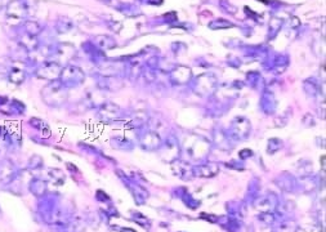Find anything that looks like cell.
<instances>
[{"mask_svg": "<svg viewBox=\"0 0 326 232\" xmlns=\"http://www.w3.org/2000/svg\"><path fill=\"white\" fill-rule=\"evenodd\" d=\"M42 97L44 99V102L51 107H58L62 103H65L66 98H67V93H66L65 85L61 82L53 80V83L46 85L42 89Z\"/></svg>", "mask_w": 326, "mask_h": 232, "instance_id": "6da1fadb", "label": "cell"}, {"mask_svg": "<svg viewBox=\"0 0 326 232\" xmlns=\"http://www.w3.org/2000/svg\"><path fill=\"white\" fill-rule=\"evenodd\" d=\"M26 6L21 0H12L7 6V21L9 25H18L26 17Z\"/></svg>", "mask_w": 326, "mask_h": 232, "instance_id": "7a4b0ae2", "label": "cell"}, {"mask_svg": "<svg viewBox=\"0 0 326 232\" xmlns=\"http://www.w3.org/2000/svg\"><path fill=\"white\" fill-rule=\"evenodd\" d=\"M17 176V169L16 165L9 160L4 158L0 160V183L9 184Z\"/></svg>", "mask_w": 326, "mask_h": 232, "instance_id": "3957f363", "label": "cell"}, {"mask_svg": "<svg viewBox=\"0 0 326 232\" xmlns=\"http://www.w3.org/2000/svg\"><path fill=\"white\" fill-rule=\"evenodd\" d=\"M61 83H62L63 85L67 84L68 87L70 85H74V84H79V83L83 82V72L79 70L77 67H71V66H68V67L66 68H62V71H61Z\"/></svg>", "mask_w": 326, "mask_h": 232, "instance_id": "277c9868", "label": "cell"}, {"mask_svg": "<svg viewBox=\"0 0 326 232\" xmlns=\"http://www.w3.org/2000/svg\"><path fill=\"white\" fill-rule=\"evenodd\" d=\"M61 71H62V68L60 67V65H57V63H47V65L42 66L37 70L36 75L39 78H42V79L56 80L57 78H60Z\"/></svg>", "mask_w": 326, "mask_h": 232, "instance_id": "5b68a950", "label": "cell"}, {"mask_svg": "<svg viewBox=\"0 0 326 232\" xmlns=\"http://www.w3.org/2000/svg\"><path fill=\"white\" fill-rule=\"evenodd\" d=\"M26 79V74L25 71L22 68L17 67V66H13L11 67L8 72V80L14 85H21Z\"/></svg>", "mask_w": 326, "mask_h": 232, "instance_id": "8992f818", "label": "cell"}, {"mask_svg": "<svg viewBox=\"0 0 326 232\" xmlns=\"http://www.w3.org/2000/svg\"><path fill=\"white\" fill-rule=\"evenodd\" d=\"M23 27H25V31L27 32V35H30V36H35V35H37L42 31V26L37 22H35V21H26V22L23 23Z\"/></svg>", "mask_w": 326, "mask_h": 232, "instance_id": "52a82bcc", "label": "cell"}, {"mask_svg": "<svg viewBox=\"0 0 326 232\" xmlns=\"http://www.w3.org/2000/svg\"><path fill=\"white\" fill-rule=\"evenodd\" d=\"M30 191L34 194L35 196H40L44 194L46 191V183L40 179H32L31 183H30Z\"/></svg>", "mask_w": 326, "mask_h": 232, "instance_id": "ba28073f", "label": "cell"}, {"mask_svg": "<svg viewBox=\"0 0 326 232\" xmlns=\"http://www.w3.org/2000/svg\"><path fill=\"white\" fill-rule=\"evenodd\" d=\"M57 28H58V31H60V32L68 31V30L71 28V22L68 20H66V18H63V22H58V25H57Z\"/></svg>", "mask_w": 326, "mask_h": 232, "instance_id": "9c48e42d", "label": "cell"}, {"mask_svg": "<svg viewBox=\"0 0 326 232\" xmlns=\"http://www.w3.org/2000/svg\"><path fill=\"white\" fill-rule=\"evenodd\" d=\"M30 124H31L34 128H36V129H40V130L46 129L47 128L46 123L40 119H36V118H32V119H30Z\"/></svg>", "mask_w": 326, "mask_h": 232, "instance_id": "30bf717a", "label": "cell"}, {"mask_svg": "<svg viewBox=\"0 0 326 232\" xmlns=\"http://www.w3.org/2000/svg\"><path fill=\"white\" fill-rule=\"evenodd\" d=\"M7 144H8V142H7L3 137H0V160H3L4 156H6Z\"/></svg>", "mask_w": 326, "mask_h": 232, "instance_id": "8fae6325", "label": "cell"}, {"mask_svg": "<svg viewBox=\"0 0 326 232\" xmlns=\"http://www.w3.org/2000/svg\"><path fill=\"white\" fill-rule=\"evenodd\" d=\"M40 163H42V160H40L39 156H34V158H31V160H30V168H31V169H36L37 164H40Z\"/></svg>", "mask_w": 326, "mask_h": 232, "instance_id": "7c38bea8", "label": "cell"}, {"mask_svg": "<svg viewBox=\"0 0 326 232\" xmlns=\"http://www.w3.org/2000/svg\"><path fill=\"white\" fill-rule=\"evenodd\" d=\"M8 102V98L7 97H0V106H4Z\"/></svg>", "mask_w": 326, "mask_h": 232, "instance_id": "4fadbf2b", "label": "cell"}, {"mask_svg": "<svg viewBox=\"0 0 326 232\" xmlns=\"http://www.w3.org/2000/svg\"><path fill=\"white\" fill-rule=\"evenodd\" d=\"M3 7H4V0H0V11L3 9Z\"/></svg>", "mask_w": 326, "mask_h": 232, "instance_id": "5bb4252c", "label": "cell"}]
</instances>
